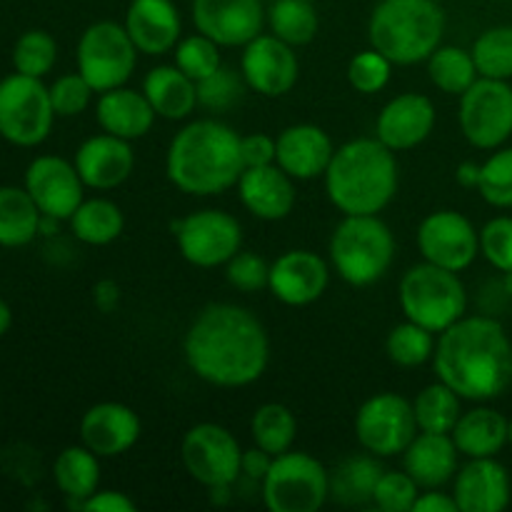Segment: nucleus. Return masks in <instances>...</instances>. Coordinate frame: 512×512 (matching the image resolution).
<instances>
[{
  "label": "nucleus",
  "instance_id": "f257e3e1",
  "mask_svg": "<svg viewBox=\"0 0 512 512\" xmlns=\"http://www.w3.org/2000/svg\"><path fill=\"white\" fill-rule=\"evenodd\" d=\"M183 353L195 378L215 388H245L263 378L270 363V338L248 308L213 303L190 323Z\"/></svg>",
  "mask_w": 512,
  "mask_h": 512
},
{
  "label": "nucleus",
  "instance_id": "f03ea898",
  "mask_svg": "<svg viewBox=\"0 0 512 512\" xmlns=\"http://www.w3.org/2000/svg\"><path fill=\"white\" fill-rule=\"evenodd\" d=\"M435 375L463 400H495L512 385V340L485 315H465L438 335Z\"/></svg>",
  "mask_w": 512,
  "mask_h": 512
},
{
  "label": "nucleus",
  "instance_id": "7ed1b4c3",
  "mask_svg": "<svg viewBox=\"0 0 512 512\" xmlns=\"http://www.w3.org/2000/svg\"><path fill=\"white\" fill-rule=\"evenodd\" d=\"M245 163L240 135L220 120H193L170 140L165 155L168 180L188 195H220L235 188Z\"/></svg>",
  "mask_w": 512,
  "mask_h": 512
},
{
  "label": "nucleus",
  "instance_id": "20e7f679",
  "mask_svg": "<svg viewBox=\"0 0 512 512\" xmlns=\"http://www.w3.org/2000/svg\"><path fill=\"white\" fill-rule=\"evenodd\" d=\"M323 178L325 193L340 213L378 215L398 193V158L378 138L350 140L335 150Z\"/></svg>",
  "mask_w": 512,
  "mask_h": 512
},
{
  "label": "nucleus",
  "instance_id": "39448f33",
  "mask_svg": "<svg viewBox=\"0 0 512 512\" xmlns=\"http://www.w3.org/2000/svg\"><path fill=\"white\" fill-rule=\"evenodd\" d=\"M445 13L438 0H380L368 20L370 48L393 65H415L440 48Z\"/></svg>",
  "mask_w": 512,
  "mask_h": 512
},
{
  "label": "nucleus",
  "instance_id": "423d86ee",
  "mask_svg": "<svg viewBox=\"0 0 512 512\" xmlns=\"http://www.w3.org/2000/svg\"><path fill=\"white\" fill-rule=\"evenodd\" d=\"M330 263L353 288L378 283L395 260V235L378 215H343L330 235Z\"/></svg>",
  "mask_w": 512,
  "mask_h": 512
},
{
  "label": "nucleus",
  "instance_id": "0eeeda50",
  "mask_svg": "<svg viewBox=\"0 0 512 512\" xmlns=\"http://www.w3.org/2000/svg\"><path fill=\"white\" fill-rule=\"evenodd\" d=\"M400 308L405 320H413L430 333L440 335L465 318L468 293L458 273L423 260L400 280Z\"/></svg>",
  "mask_w": 512,
  "mask_h": 512
},
{
  "label": "nucleus",
  "instance_id": "6e6552de",
  "mask_svg": "<svg viewBox=\"0 0 512 512\" xmlns=\"http://www.w3.org/2000/svg\"><path fill=\"white\" fill-rule=\"evenodd\" d=\"M330 498V473L300 450L275 455L263 478V503L270 512H318Z\"/></svg>",
  "mask_w": 512,
  "mask_h": 512
},
{
  "label": "nucleus",
  "instance_id": "1a4fd4ad",
  "mask_svg": "<svg viewBox=\"0 0 512 512\" xmlns=\"http://www.w3.org/2000/svg\"><path fill=\"white\" fill-rule=\"evenodd\" d=\"M58 118L43 78L10 73L0 80V135L18 148H35Z\"/></svg>",
  "mask_w": 512,
  "mask_h": 512
},
{
  "label": "nucleus",
  "instance_id": "9d476101",
  "mask_svg": "<svg viewBox=\"0 0 512 512\" xmlns=\"http://www.w3.org/2000/svg\"><path fill=\"white\" fill-rule=\"evenodd\" d=\"M138 53L125 25L98 20L80 35L75 60L78 73L93 85L95 93H105L128 83L138 65Z\"/></svg>",
  "mask_w": 512,
  "mask_h": 512
},
{
  "label": "nucleus",
  "instance_id": "9b49d317",
  "mask_svg": "<svg viewBox=\"0 0 512 512\" xmlns=\"http://www.w3.org/2000/svg\"><path fill=\"white\" fill-rule=\"evenodd\" d=\"M180 458L190 478L210 490H228L243 475V448L218 423L193 425L180 443Z\"/></svg>",
  "mask_w": 512,
  "mask_h": 512
},
{
  "label": "nucleus",
  "instance_id": "f8f14e48",
  "mask_svg": "<svg viewBox=\"0 0 512 512\" xmlns=\"http://www.w3.org/2000/svg\"><path fill=\"white\" fill-rule=\"evenodd\" d=\"M460 130L473 148L498 150L512 135L510 80L478 78L463 95L458 110Z\"/></svg>",
  "mask_w": 512,
  "mask_h": 512
},
{
  "label": "nucleus",
  "instance_id": "ddd939ff",
  "mask_svg": "<svg viewBox=\"0 0 512 512\" xmlns=\"http://www.w3.org/2000/svg\"><path fill=\"white\" fill-rule=\"evenodd\" d=\"M418 435L413 403L398 393H378L360 405L355 415V438L375 458H395Z\"/></svg>",
  "mask_w": 512,
  "mask_h": 512
},
{
  "label": "nucleus",
  "instance_id": "4468645a",
  "mask_svg": "<svg viewBox=\"0 0 512 512\" xmlns=\"http://www.w3.org/2000/svg\"><path fill=\"white\" fill-rule=\"evenodd\" d=\"M180 255L195 268L225 265L243 245V228L238 218L225 210H195L173 225Z\"/></svg>",
  "mask_w": 512,
  "mask_h": 512
},
{
  "label": "nucleus",
  "instance_id": "2eb2a0df",
  "mask_svg": "<svg viewBox=\"0 0 512 512\" xmlns=\"http://www.w3.org/2000/svg\"><path fill=\"white\" fill-rule=\"evenodd\" d=\"M418 250L428 263L463 273L480 253V233L458 210H435L420 223Z\"/></svg>",
  "mask_w": 512,
  "mask_h": 512
},
{
  "label": "nucleus",
  "instance_id": "dca6fc26",
  "mask_svg": "<svg viewBox=\"0 0 512 512\" xmlns=\"http://www.w3.org/2000/svg\"><path fill=\"white\" fill-rule=\"evenodd\" d=\"M240 73L245 85L265 98H280L290 93L300 78V63L293 45L280 40L278 35H263L243 45Z\"/></svg>",
  "mask_w": 512,
  "mask_h": 512
},
{
  "label": "nucleus",
  "instance_id": "f3484780",
  "mask_svg": "<svg viewBox=\"0 0 512 512\" xmlns=\"http://www.w3.org/2000/svg\"><path fill=\"white\" fill-rule=\"evenodd\" d=\"M25 190L48 218L70 220L85 200V183L75 163L58 155H38L25 170Z\"/></svg>",
  "mask_w": 512,
  "mask_h": 512
},
{
  "label": "nucleus",
  "instance_id": "a211bd4d",
  "mask_svg": "<svg viewBox=\"0 0 512 512\" xmlns=\"http://www.w3.org/2000/svg\"><path fill=\"white\" fill-rule=\"evenodd\" d=\"M193 23L220 48H238L263 33V0H193Z\"/></svg>",
  "mask_w": 512,
  "mask_h": 512
},
{
  "label": "nucleus",
  "instance_id": "6ab92c4d",
  "mask_svg": "<svg viewBox=\"0 0 512 512\" xmlns=\"http://www.w3.org/2000/svg\"><path fill=\"white\" fill-rule=\"evenodd\" d=\"M330 268L313 250H288L270 265L268 290L290 308H303L323 298Z\"/></svg>",
  "mask_w": 512,
  "mask_h": 512
},
{
  "label": "nucleus",
  "instance_id": "aec40b11",
  "mask_svg": "<svg viewBox=\"0 0 512 512\" xmlns=\"http://www.w3.org/2000/svg\"><path fill=\"white\" fill-rule=\"evenodd\" d=\"M435 120H438V113L428 95L400 93L380 110L375 138L388 145L393 153L413 150L430 138Z\"/></svg>",
  "mask_w": 512,
  "mask_h": 512
},
{
  "label": "nucleus",
  "instance_id": "412c9836",
  "mask_svg": "<svg viewBox=\"0 0 512 512\" xmlns=\"http://www.w3.org/2000/svg\"><path fill=\"white\" fill-rule=\"evenodd\" d=\"M140 438V418L123 403H98L80 420V443L98 458H118Z\"/></svg>",
  "mask_w": 512,
  "mask_h": 512
},
{
  "label": "nucleus",
  "instance_id": "4be33fe9",
  "mask_svg": "<svg viewBox=\"0 0 512 512\" xmlns=\"http://www.w3.org/2000/svg\"><path fill=\"white\" fill-rule=\"evenodd\" d=\"M510 475L495 458H470L455 473L453 498L460 512H503L510 505Z\"/></svg>",
  "mask_w": 512,
  "mask_h": 512
},
{
  "label": "nucleus",
  "instance_id": "5701e85b",
  "mask_svg": "<svg viewBox=\"0 0 512 512\" xmlns=\"http://www.w3.org/2000/svg\"><path fill=\"white\" fill-rule=\"evenodd\" d=\"M73 163L83 178L85 188L113 190L123 185L133 173L135 153L130 148V140L100 133L80 143Z\"/></svg>",
  "mask_w": 512,
  "mask_h": 512
},
{
  "label": "nucleus",
  "instance_id": "b1692460",
  "mask_svg": "<svg viewBox=\"0 0 512 512\" xmlns=\"http://www.w3.org/2000/svg\"><path fill=\"white\" fill-rule=\"evenodd\" d=\"M275 163L293 180H313L325 175L333 160L335 145L323 128L298 123L275 138Z\"/></svg>",
  "mask_w": 512,
  "mask_h": 512
},
{
  "label": "nucleus",
  "instance_id": "393cba45",
  "mask_svg": "<svg viewBox=\"0 0 512 512\" xmlns=\"http://www.w3.org/2000/svg\"><path fill=\"white\" fill-rule=\"evenodd\" d=\"M235 188L245 210L258 220H283L295 208V180L278 163L245 168Z\"/></svg>",
  "mask_w": 512,
  "mask_h": 512
},
{
  "label": "nucleus",
  "instance_id": "a878e982",
  "mask_svg": "<svg viewBox=\"0 0 512 512\" xmlns=\"http://www.w3.org/2000/svg\"><path fill=\"white\" fill-rule=\"evenodd\" d=\"M123 25L135 48L145 55L170 53L183 33V20L173 0H130Z\"/></svg>",
  "mask_w": 512,
  "mask_h": 512
},
{
  "label": "nucleus",
  "instance_id": "bb28decb",
  "mask_svg": "<svg viewBox=\"0 0 512 512\" xmlns=\"http://www.w3.org/2000/svg\"><path fill=\"white\" fill-rule=\"evenodd\" d=\"M458 455L460 450L455 445L453 435L423 433L420 430L403 453L405 473L425 490L443 488L445 483L455 480Z\"/></svg>",
  "mask_w": 512,
  "mask_h": 512
},
{
  "label": "nucleus",
  "instance_id": "cd10ccee",
  "mask_svg": "<svg viewBox=\"0 0 512 512\" xmlns=\"http://www.w3.org/2000/svg\"><path fill=\"white\" fill-rule=\"evenodd\" d=\"M95 118H98L103 133L118 135V138L133 143V140L145 138L150 133L158 115H155L153 105L145 98L143 90L138 93V90L120 85V88L100 93L98 105H95Z\"/></svg>",
  "mask_w": 512,
  "mask_h": 512
},
{
  "label": "nucleus",
  "instance_id": "c85d7f7f",
  "mask_svg": "<svg viewBox=\"0 0 512 512\" xmlns=\"http://www.w3.org/2000/svg\"><path fill=\"white\" fill-rule=\"evenodd\" d=\"M143 93L153 105L155 115L165 120H185L200 103L198 83L178 65H158L150 70L143 80Z\"/></svg>",
  "mask_w": 512,
  "mask_h": 512
},
{
  "label": "nucleus",
  "instance_id": "c756f323",
  "mask_svg": "<svg viewBox=\"0 0 512 512\" xmlns=\"http://www.w3.org/2000/svg\"><path fill=\"white\" fill-rule=\"evenodd\" d=\"M510 420L493 408H473L460 415L453 440L465 458H498L508 445Z\"/></svg>",
  "mask_w": 512,
  "mask_h": 512
},
{
  "label": "nucleus",
  "instance_id": "7c9ffc66",
  "mask_svg": "<svg viewBox=\"0 0 512 512\" xmlns=\"http://www.w3.org/2000/svg\"><path fill=\"white\" fill-rule=\"evenodd\" d=\"M53 478L70 505L83 510V500H88L100 485V458L85 445H70L55 458Z\"/></svg>",
  "mask_w": 512,
  "mask_h": 512
},
{
  "label": "nucleus",
  "instance_id": "2f4dec72",
  "mask_svg": "<svg viewBox=\"0 0 512 512\" xmlns=\"http://www.w3.org/2000/svg\"><path fill=\"white\" fill-rule=\"evenodd\" d=\"M43 213L18 185H0V248H23L40 233Z\"/></svg>",
  "mask_w": 512,
  "mask_h": 512
},
{
  "label": "nucleus",
  "instance_id": "473e14b6",
  "mask_svg": "<svg viewBox=\"0 0 512 512\" xmlns=\"http://www.w3.org/2000/svg\"><path fill=\"white\" fill-rule=\"evenodd\" d=\"M68 223L80 243L103 248V245H110L113 240L120 238L125 228V215L113 200L90 198L78 205V210L70 215Z\"/></svg>",
  "mask_w": 512,
  "mask_h": 512
},
{
  "label": "nucleus",
  "instance_id": "72a5a7b5",
  "mask_svg": "<svg viewBox=\"0 0 512 512\" xmlns=\"http://www.w3.org/2000/svg\"><path fill=\"white\" fill-rule=\"evenodd\" d=\"M250 438L270 455L288 453L298 438V418L283 403L260 405L250 418Z\"/></svg>",
  "mask_w": 512,
  "mask_h": 512
},
{
  "label": "nucleus",
  "instance_id": "f704fd0d",
  "mask_svg": "<svg viewBox=\"0 0 512 512\" xmlns=\"http://www.w3.org/2000/svg\"><path fill=\"white\" fill-rule=\"evenodd\" d=\"M460 395L443 380L428 385L413 400V413L418 420V430L423 433H445L450 435L458 425L463 408H460Z\"/></svg>",
  "mask_w": 512,
  "mask_h": 512
},
{
  "label": "nucleus",
  "instance_id": "c9c22d12",
  "mask_svg": "<svg viewBox=\"0 0 512 512\" xmlns=\"http://www.w3.org/2000/svg\"><path fill=\"white\" fill-rule=\"evenodd\" d=\"M428 75L448 95H463L480 78L473 53L458 45H440L428 58Z\"/></svg>",
  "mask_w": 512,
  "mask_h": 512
},
{
  "label": "nucleus",
  "instance_id": "e433bc0d",
  "mask_svg": "<svg viewBox=\"0 0 512 512\" xmlns=\"http://www.w3.org/2000/svg\"><path fill=\"white\" fill-rule=\"evenodd\" d=\"M375 458V455H373ZM368 455L348 458L330 475V495L343 505L373 503V490L380 478V465Z\"/></svg>",
  "mask_w": 512,
  "mask_h": 512
},
{
  "label": "nucleus",
  "instance_id": "4c0bfd02",
  "mask_svg": "<svg viewBox=\"0 0 512 512\" xmlns=\"http://www.w3.org/2000/svg\"><path fill=\"white\" fill-rule=\"evenodd\" d=\"M268 23L273 35L293 48L308 45L320 28V18L310 0H275L268 10Z\"/></svg>",
  "mask_w": 512,
  "mask_h": 512
},
{
  "label": "nucleus",
  "instance_id": "58836bf2",
  "mask_svg": "<svg viewBox=\"0 0 512 512\" xmlns=\"http://www.w3.org/2000/svg\"><path fill=\"white\" fill-rule=\"evenodd\" d=\"M478 68L480 78L510 80L512 78V25H495L485 33L478 35V40L470 48Z\"/></svg>",
  "mask_w": 512,
  "mask_h": 512
},
{
  "label": "nucleus",
  "instance_id": "ea45409f",
  "mask_svg": "<svg viewBox=\"0 0 512 512\" xmlns=\"http://www.w3.org/2000/svg\"><path fill=\"white\" fill-rule=\"evenodd\" d=\"M435 333H430L423 325L405 320V323L395 325L385 340V353L400 368H418V365L428 363L435 355Z\"/></svg>",
  "mask_w": 512,
  "mask_h": 512
},
{
  "label": "nucleus",
  "instance_id": "a19ab883",
  "mask_svg": "<svg viewBox=\"0 0 512 512\" xmlns=\"http://www.w3.org/2000/svg\"><path fill=\"white\" fill-rule=\"evenodd\" d=\"M55 60H58V43L45 30H28V33H23L15 40V73L30 75V78H45L55 68Z\"/></svg>",
  "mask_w": 512,
  "mask_h": 512
},
{
  "label": "nucleus",
  "instance_id": "79ce46f5",
  "mask_svg": "<svg viewBox=\"0 0 512 512\" xmlns=\"http://www.w3.org/2000/svg\"><path fill=\"white\" fill-rule=\"evenodd\" d=\"M175 65L188 78L200 83V80L210 78L223 65V60H220V45L203 33L180 38V43L175 45Z\"/></svg>",
  "mask_w": 512,
  "mask_h": 512
},
{
  "label": "nucleus",
  "instance_id": "37998d69",
  "mask_svg": "<svg viewBox=\"0 0 512 512\" xmlns=\"http://www.w3.org/2000/svg\"><path fill=\"white\" fill-rule=\"evenodd\" d=\"M478 190L493 208H512V148H498L480 165Z\"/></svg>",
  "mask_w": 512,
  "mask_h": 512
},
{
  "label": "nucleus",
  "instance_id": "c03bdc74",
  "mask_svg": "<svg viewBox=\"0 0 512 512\" xmlns=\"http://www.w3.org/2000/svg\"><path fill=\"white\" fill-rule=\"evenodd\" d=\"M420 485L408 473L383 470L373 490V505L383 512H413Z\"/></svg>",
  "mask_w": 512,
  "mask_h": 512
},
{
  "label": "nucleus",
  "instance_id": "a18cd8bd",
  "mask_svg": "<svg viewBox=\"0 0 512 512\" xmlns=\"http://www.w3.org/2000/svg\"><path fill=\"white\" fill-rule=\"evenodd\" d=\"M390 73H393V63L375 48L358 53L348 65L350 85L363 95L380 93L388 85Z\"/></svg>",
  "mask_w": 512,
  "mask_h": 512
},
{
  "label": "nucleus",
  "instance_id": "49530a36",
  "mask_svg": "<svg viewBox=\"0 0 512 512\" xmlns=\"http://www.w3.org/2000/svg\"><path fill=\"white\" fill-rule=\"evenodd\" d=\"M245 78L243 73H235L233 68L220 65L210 78L198 83V100L210 110H228L243 98Z\"/></svg>",
  "mask_w": 512,
  "mask_h": 512
},
{
  "label": "nucleus",
  "instance_id": "de8ad7c7",
  "mask_svg": "<svg viewBox=\"0 0 512 512\" xmlns=\"http://www.w3.org/2000/svg\"><path fill=\"white\" fill-rule=\"evenodd\" d=\"M50 103L58 118H75L83 113L93 100V85L83 78L80 73L60 75L53 85H50Z\"/></svg>",
  "mask_w": 512,
  "mask_h": 512
},
{
  "label": "nucleus",
  "instance_id": "09e8293b",
  "mask_svg": "<svg viewBox=\"0 0 512 512\" xmlns=\"http://www.w3.org/2000/svg\"><path fill=\"white\" fill-rule=\"evenodd\" d=\"M480 253L500 273H512V218L500 215L480 230Z\"/></svg>",
  "mask_w": 512,
  "mask_h": 512
},
{
  "label": "nucleus",
  "instance_id": "8fccbe9b",
  "mask_svg": "<svg viewBox=\"0 0 512 512\" xmlns=\"http://www.w3.org/2000/svg\"><path fill=\"white\" fill-rule=\"evenodd\" d=\"M225 278L240 293H258V290L268 288L270 265L260 255L240 250L225 263Z\"/></svg>",
  "mask_w": 512,
  "mask_h": 512
},
{
  "label": "nucleus",
  "instance_id": "3c124183",
  "mask_svg": "<svg viewBox=\"0 0 512 512\" xmlns=\"http://www.w3.org/2000/svg\"><path fill=\"white\" fill-rule=\"evenodd\" d=\"M275 138L268 133H250L240 135V153H243L245 168H255V165H270L275 163Z\"/></svg>",
  "mask_w": 512,
  "mask_h": 512
},
{
  "label": "nucleus",
  "instance_id": "603ef678",
  "mask_svg": "<svg viewBox=\"0 0 512 512\" xmlns=\"http://www.w3.org/2000/svg\"><path fill=\"white\" fill-rule=\"evenodd\" d=\"M85 512H133L135 503L118 490H95L88 500H83Z\"/></svg>",
  "mask_w": 512,
  "mask_h": 512
},
{
  "label": "nucleus",
  "instance_id": "864d4df0",
  "mask_svg": "<svg viewBox=\"0 0 512 512\" xmlns=\"http://www.w3.org/2000/svg\"><path fill=\"white\" fill-rule=\"evenodd\" d=\"M273 458L275 455L265 453V450L258 448V445L250 450H243V475H248L250 480H260V483H263L270 465H273Z\"/></svg>",
  "mask_w": 512,
  "mask_h": 512
},
{
  "label": "nucleus",
  "instance_id": "5fc2aeb1",
  "mask_svg": "<svg viewBox=\"0 0 512 512\" xmlns=\"http://www.w3.org/2000/svg\"><path fill=\"white\" fill-rule=\"evenodd\" d=\"M413 512H460L458 503H455L453 495L440 493V488L428 490V493L418 495L415 500Z\"/></svg>",
  "mask_w": 512,
  "mask_h": 512
},
{
  "label": "nucleus",
  "instance_id": "6e6d98bb",
  "mask_svg": "<svg viewBox=\"0 0 512 512\" xmlns=\"http://www.w3.org/2000/svg\"><path fill=\"white\" fill-rule=\"evenodd\" d=\"M93 298H95V305H98L103 313H110V310L120 303V288L113 283V280H100V283L93 288Z\"/></svg>",
  "mask_w": 512,
  "mask_h": 512
},
{
  "label": "nucleus",
  "instance_id": "4d7b16f0",
  "mask_svg": "<svg viewBox=\"0 0 512 512\" xmlns=\"http://www.w3.org/2000/svg\"><path fill=\"white\" fill-rule=\"evenodd\" d=\"M455 178L463 188H478L480 183V165L478 163H460L455 170Z\"/></svg>",
  "mask_w": 512,
  "mask_h": 512
},
{
  "label": "nucleus",
  "instance_id": "13d9d810",
  "mask_svg": "<svg viewBox=\"0 0 512 512\" xmlns=\"http://www.w3.org/2000/svg\"><path fill=\"white\" fill-rule=\"evenodd\" d=\"M10 325H13V310H10V305L0 298V338L8 333Z\"/></svg>",
  "mask_w": 512,
  "mask_h": 512
},
{
  "label": "nucleus",
  "instance_id": "bf43d9fd",
  "mask_svg": "<svg viewBox=\"0 0 512 512\" xmlns=\"http://www.w3.org/2000/svg\"><path fill=\"white\" fill-rule=\"evenodd\" d=\"M505 290L512 295V273H505Z\"/></svg>",
  "mask_w": 512,
  "mask_h": 512
},
{
  "label": "nucleus",
  "instance_id": "052dcab7",
  "mask_svg": "<svg viewBox=\"0 0 512 512\" xmlns=\"http://www.w3.org/2000/svg\"><path fill=\"white\" fill-rule=\"evenodd\" d=\"M508 443L512 445V420H510V428H508Z\"/></svg>",
  "mask_w": 512,
  "mask_h": 512
},
{
  "label": "nucleus",
  "instance_id": "680f3d73",
  "mask_svg": "<svg viewBox=\"0 0 512 512\" xmlns=\"http://www.w3.org/2000/svg\"><path fill=\"white\" fill-rule=\"evenodd\" d=\"M310 3H315V0H310Z\"/></svg>",
  "mask_w": 512,
  "mask_h": 512
}]
</instances>
